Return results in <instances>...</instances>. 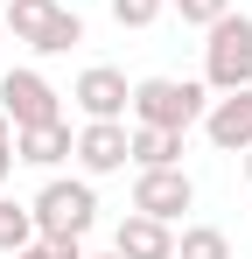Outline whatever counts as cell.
Instances as JSON below:
<instances>
[{
    "label": "cell",
    "mask_w": 252,
    "mask_h": 259,
    "mask_svg": "<svg viewBox=\"0 0 252 259\" xmlns=\"http://www.w3.org/2000/svg\"><path fill=\"white\" fill-rule=\"evenodd\" d=\"M203 112H210V84H189V77H140L133 84V126L189 133L203 126Z\"/></svg>",
    "instance_id": "6da1fadb"
},
{
    "label": "cell",
    "mask_w": 252,
    "mask_h": 259,
    "mask_svg": "<svg viewBox=\"0 0 252 259\" xmlns=\"http://www.w3.org/2000/svg\"><path fill=\"white\" fill-rule=\"evenodd\" d=\"M203 84L210 91H245L252 84V14H224L203 28Z\"/></svg>",
    "instance_id": "7a4b0ae2"
},
{
    "label": "cell",
    "mask_w": 252,
    "mask_h": 259,
    "mask_svg": "<svg viewBox=\"0 0 252 259\" xmlns=\"http://www.w3.org/2000/svg\"><path fill=\"white\" fill-rule=\"evenodd\" d=\"M28 210H35V238H84V231L98 224V196H91V182L49 175Z\"/></svg>",
    "instance_id": "3957f363"
},
{
    "label": "cell",
    "mask_w": 252,
    "mask_h": 259,
    "mask_svg": "<svg viewBox=\"0 0 252 259\" xmlns=\"http://www.w3.org/2000/svg\"><path fill=\"white\" fill-rule=\"evenodd\" d=\"M0 112H7L14 133H21V126L63 119V98H56V84H49L42 70H7V77H0Z\"/></svg>",
    "instance_id": "277c9868"
},
{
    "label": "cell",
    "mask_w": 252,
    "mask_h": 259,
    "mask_svg": "<svg viewBox=\"0 0 252 259\" xmlns=\"http://www.w3.org/2000/svg\"><path fill=\"white\" fill-rule=\"evenodd\" d=\"M133 161V126L126 119H84L77 126V168L84 175H119Z\"/></svg>",
    "instance_id": "5b68a950"
},
{
    "label": "cell",
    "mask_w": 252,
    "mask_h": 259,
    "mask_svg": "<svg viewBox=\"0 0 252 259\" xmlns=\"http://www.w3.org/2000/svg\"><path fill=\"white\" fill-rule=\"evenodd\" d=\"M196 203V182L182 168H140L133 175V210H147V217H161V224H175V217Z\"/></svg>",
    "instance_id": "8992f818"
},
{
    "label": "cell",
    "mask_w": 252,
    "mask_h": 259,
    "mask_svg": "<svg viewBox=\"0 0 252 259\" xmlns=\"http://www.w3.org/2000/svg\"><path fill=\"white\" fill-rule=\"evenodd\" d=\"M70 98H77L84 119H126L133 112V84H126V70H112V63H91Z\"/></svg>",
    "instance_id": "52a82bcc"
},
{
    "label": "cell",
    "mask_w": 252,
    "mask_h": 259,
    "mask_svg": "<svg viewBox=\"0 0 252 259\" xmlns=\"http://www.w3.org/2000/svg\"><path fill=\"white\" fill-rule=\"evenodd\" d=\"M203 133H210V147L245 154V147H252V84L245 91H217L210 112H203Z\"/></svg>",
    "instance_id": "ba28073f"
},
{
    "label": "cell",
    "mask_w": 252,
    "mask_h": 259,
    "mask_svg": "<svg viewBox=\"0 0 252 259\" xmlns=\"http://www.w3.org/2000/svg\"><path fill=\"white\" fill-rule=\"evenodd\" d=\"M112 252H119V259H175V231H168L161 217L133 210L119 231H112Z\"/></svg>",
    "instance_id": "9c48e42d"
},
{
    "label": "cell",
    "mask_w": 252,
    "mask_h": 259,
    "mask_svg": "<svg viewBox=\"0 0 252 259\" xmlns=\"http://www.w3.org/2000/svg\"><path fill=\"white\" fill-rule=\"evenodd\" d=\"M14 154H21L28 168H56L63 154H77V133L63 126V119H49V126H21V133H14Z\"/></svg>",
    "instance_id": "30bf717a"
},
{
    "label": "cell",
    "mask_w": 252,
    "mask_h": 259,
    "mask_svg": "<svg viewBox=\"0 0 252 259\" xmlns=\"http://www.w3.org/2000/svg\"><path fill=\"white\" fill-rule=\"evenodd\" d=\"M63 14V0H7L0 7V21H7V35L14 42H28V49H42V35H49V21Z\"/></svg>",
    "instance_id": "8fae6325"
},
{
    "label": "cell",
    "mask_w": 252,
    "mask_h": 259,
    "mask_svg": "<svg viewBox=\"0 0 252 259\" xmlns=\"http://www.w3.org/2000/svg\"><path fill=\"white\" fill-rule=\"evenodd\" d=\"M133 168H182V133L133 126Z\"/></svg>",
    "instance_id": "7c38bea8"
},
{
    "label": "cell",
    "mask_w": 252,
    "mask_h": 259,
    "mask_svg": "<svg viewBox=\"0 0 252 259\" xmlns=\"http://www.w3.org/2000/svg\"><path fill=\"white\" fill-rule=\"evenodd\" d=\"M175 259H231V238H224L217 224H182V238H175Z\"/></svg>",
    "instance_id": "4fadbf2b"
},
{
    "label": "cell",
    "mask_w": 252,
    "mask_h": 259,
    "mask_svg": "<svg viewBox=\"0 0 252 259\" xmlns=\"http://www.w3.org/2000/svg\"><path fill=\"white\" fill-rule=\"evenodd\" d=\"M21 245H35V210L28 203H0V252L14 259Z\"/></svg>",
    "instance_id": "5bb4252c"
},
{
    "label": "cell",
    "mask_w": 252,
    "mask_h": 259,
    "mask_svg": "<svg viewBox=\"0 0 252 259\" xmlns=\"http://www.w3.org/2000/svg\"><path fill=\"white\" fill-rule=\"evenodd\" d=\"M77 42H84V21H77V7H63V14L49 21V35H42L35 56H63V49H77Z\"/></svg>",
    "instance_id": "9a60e30c"
},
{
    "label": "cell",
    "mask_w": 252,
    "mask_h": 259,
    "mask_svg": "<svg viewBox=\"0 0 252 259\" xmlns=\"http://www.w3.org/2000/svg\"><path fill=\"white\" fill-rule=\"evenodd\" d=\"M161 7L168 0H112V21H119V28H154Z\"/></svg>",
    "instance_id": "2e32d148"
},
{
    "label": "cell",
    "mask_w": 252,
    "mask_h": 259,
    "mask_svg": "<svg viewBox=\"0 0 252 259\" xmlns=\"http://www.w3.org/2000/svg\"><path fill=\"white\" fill-rule=\"evenodd\" d=\"M175 14H182V28H210L231 14V0H175Z\"/></svg>",
    "instance_id": "e0dca14e"
},
{
    "label": "cell",
    "mask_w": 252,
    "mask_h": 259,
    "mask_svg": "<svg viewBox=\"0 0 252 259\" xmlns=\"http://www.w3.org/2000/svg\"><path fill=\"white\" fill-rule=\"evenodd\" d=\"M14 259H84L77 238H35V245H21Z\"/></svg>",
    "instance_id": "ac0fdd59"
},
{
    "label": "cell",
    "mask_w": 252,
    "mask_h": 259,
    "mask_svg": "<svg viewBox=\"0 0 252 259\" xmlns=\"http://www.w3.org/2000/svg\"><path fill=\"white\" fill-rule=\"evenodd\" d=\"M245 182H252V147H245Z\"/></svg>",
    "instance_id": "d6986e66"
},
{
    "label": "cell",
    "mask_w": 252,
    "mask_h": 259,
    "mask_svg": "<svg viewBox=\"0 0 252 259\" xmlns=\"http://www.w3.org/2000/svg\"><path fill=\"white\" fill-rule=\"evenodd\" d=\"M98 259H119V252H98Z\"/></svg>",
    "instance_id": "ffe728a7"
},
{
    "label": "cell",
    "mask_w": 252,
    "mask_h": 259,
    "mask_svg": "<svg viewBox=\"0 0 252 259\" xmlns=\"http://www.w3.org/2000/svg\"><path fill=\"white\" fill-rule=\"evenodd\" d=\"M0 35H7V21H0Z\"/></svg>",
    "instance_id": "44dd1931"
}]
</instances>
